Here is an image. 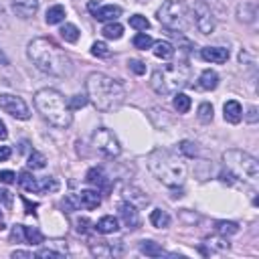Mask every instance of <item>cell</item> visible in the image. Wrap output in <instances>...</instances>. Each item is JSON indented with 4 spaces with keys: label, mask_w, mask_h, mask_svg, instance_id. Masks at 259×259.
Segmentation results:
<instances>
[{
    "label": "cell",
    "mask_w": 259,
    "mask_h": 259,
    "mask_svg": "<svg viewBox=\"0 0 259 259\" xmlns=\"http://www.w3.org/2000/svg\"><path fill=\"white\" fill-rule=\"evenodd\" d=\"M26 53L32 65L43 73L55 77H67L71 73V59L53 39L39 37L35 41H30Z\"/></svg>",
    "instance_id": "1"
},
{
    "label": "cell",
    "mask_w": 259,
    "mask_h": 259,
    "mask_svg": "<svg viewBox=\"0 0 259 259\" xmlns=\"http://www.w3.org/2000/svg\"><path fill=\"white\" fill-rule=\"evenodd\" d=\"M87 100L100 112H114L118 110L126 100V89L116 79L104 75V73H91L85 83Z\"/></svg>",
    "instance_id": "2"
},
{
    "label": "cell",
    "mask_w": 259,
    "mask_h": 259,
    "mask_svg": "<svg viewBox=\"0 0 259 259\" xmlns=\"http://www.w3.org/2000/svg\"><path fill=\"white\" fill-rule=\"evenodd\" d=\"M35 106L43 114V118L55 128L65 130L73 122V112L69 110V104L65 102L63 93L57 89H51V87L39 89L35 93Z\"/></svg>",
    "instance_id": "3"
},
{
    "label": "cell",
    "mask_w": 259,
    "mask_h": 259,
    "mask_svg": "<svg viewBox=\"0 0 259 259\" xmlns=\"http://www.w3.org/2000/svg\"><path fill=\"white\" fill-rule=\"evenodd\" d=\"M148 168L162 184L170 188L180 186L186 176V166L182 158H178L170 150H154L148 156Z\"/></svg>",
    "instance_id": "4"
},
{
    "label": "cell",
    "mask_w": 259,
    "mask_h": 259,
    "mask_svg": "<svg viewBox=\"0 0 259 259\" xmlns=\"http://www.w3.org/2000/svg\"><path fill=\"white\" fill-rule=\"evenodd\" d=\"M188 79H190V69L184 63H168L152 73L150 85L160 95H174L178 93V89L188 85Z\"/></svg>",
    "instance_id": "5"
},
{
    "label": "cell",
    "mask_w": 259,
    "mask_h": 259,
    "mask_svg": "<svg viewBox=\"0 0 259 259\" xmlns=\"http://www.w3.org/2000/svg\"><path fill=\"white\" fill-rule=\"evenodd\" d=\"M223 160L227 162V166L231 170H235L237 174L249 178V180H257L259 176V162L247 154V152H241V150H227L223 154Z\"/></svg>",
    "instance_id": "6"
},
{
    "label": "cell",
    "mask_w": 259,
    "mask_h": 259,
    "mask_svg": "<svg viewBox=\"0 0 259 259\" xmlns=\"http://www.w3.org/2000/svg\"><path fill=\"white\" fill-rule=\"evenodd\" d=\"M188 6L184 0H166L162 8L158 10V20L170 30H178L186 26Z\"/></svg>",
    "instance_id": "7"
},
{
    "label": "cell",
    "mask_w": 259,
    "mask_h": 259,
    "mask_svg": "<svg viewBox=\"0 0 259 259\" xmlns=\"http://www.w3.org/2000/svg\"><path fill=\"white\" fill-rule=\"evenodd\" d=\"M91 144H93V148L97 152L104 154L106 158H116L122 152V146H120L118 138L108 128H97L93 132V136H91Z\"/></svg>",
    "instance_id": "8"
},
{
    "label": "cell",
    "mask_w": 259,
    "mask_h": 259,
    "mask_svg": "<svg viewBox=\"0 0 259 259\" xmlns=\"http://www.w3.org/2000/svg\"><path fill=\"white\" fill-rule=\"evenodd\" d=\"M0 110H4L6 114H10L16 120H28L30 118V110L24 104L22 97L18 95H10V93H2L0 95Z\"/></svg>",
    "instance_id": "9"
},
{
    "label": "cell",
    "mask_w": 259,
    "mask_h": 259,
    "mask_svg": "<svg viewBox=\"0 0 259 259\" xmlns=\"http://www.w3.org/2000/svg\"><path fill=\"white\" fill-rule=\"evenodd\" d=\"M194 24L203 32V35H211L215 28V16L211 12V8L205 2H199L194 6Z\"/></svg>",
    "instance_id": "10"
},
{
    "label": "cell",
    "mask_w": 259,
    "mask_h": 259,
    "mask_svg": "<svg viewBox=\"0 0 259 259\" xmlns=\"http://www.w3.org/2000/svg\"><path fill=\"white\" fill-rule=\"evenodd\" d=\"M87 10L95 16V20H100V22H112V20H116L118 16H122V8L116 6V4H106V6H102L100 2H89V4H87Z\"/></svg>",
    "instance_id": "11"
},
{
    "label": "cell",
    "mask_w": 259,
    "mask_h": 259,
    "mask_svg": "<svg viewBox=\"0 0 259 259\" xmlns=\"http://www.w3.org/2000/svg\"><path fill=\"white\" fill-rule=\"evenodd\" d=\"M118 211H120V217H122V221H124V225L128 227V229H136V227H138V223H140L136 207H134L132 203L124 201V203H120Z\"/></svg>",
    "instance_id": "12"
},
{
    "label": "cell",
    "mask_w": 259,
    "mask_h": 259,
    "mask_svg": "<svg viewBox=\"0 0 259 259\" xmlns=\"http://www.w3.org/2000/svg\"><path fill=\"white\" fill-rule=\"evenodd\" d=\"M12 10L20 18H30L39 10V0H12Z\"/></svg>",
    "instance_id": "13"
},
{
    "label": "cell",
    "mask_w": 259,
    "mask_h": 259,
    "mask_svg": "<svg viewBox=\"0 0 259 259\" xmlns=\"http://www.w3.org/2000/svg\"><path fill=\"white\" fill-rule=\"evenodd\" d=\"M201 57L205 61H211V63H227L229 59V49H223V47H205L201 51Z\"/></svg>",
    "instance_id": "14"
},
{
    "label": "cell",
    "mask_w": 259,
    "mask_h": 259,
    "mask_svg": "<svg viewBox=\"0 0 259 259\" xmlns=\"http://www.w3.org/2000/svg\"><path fill=\"white\" fill-rule=\"evenodd\" d=\"M77 197H79L81 207L87 209V211H93V209H97L102 205V197H100V192L97 190H81Z\"/></svg>",
    "instance_id": "15"
},
{
    "label": "cell",
    "mask_w": 259,
    "mask_h": 259,
    "mask_svg": "<svg viewBox=\"0 0 259 259\" xmlns=\"http://www.w3.org/2000/svg\"><path fill=\"white\" fill-rule=\"evenodd\" d=\"M95 231H97V233H102V235H112V233L120 231V223H118V219H116V217L106 215V217H102L100 221H97V225H95Z\"/></svg>",
    "instance_id": "16"
},
{
    "label": "cell",
    "mask_w": 259,
    "mask_h": 259,
    "mask_svg": "<svg viewBox=\"0 0 259 259\" xmlns=\"http://www.w3.org/2000/svg\"><path fill=\"white\" fill-rule=\"evenodd\" d=\"M223 112H225V120L229 122V124H239L241 118H243V108H241V104L235 102V100L227 102L225 108H223Z\"/></svg>",
    "instance_id": "17"
},
{
    "label": "cell",
    "mask_w": 259,
    "mask_h": 259,
    "mask_svg": "<svg viewBox=\"0 0 259 259\" xmlns=\"http://www.w3.org/2000/svg\"><path fill=\"white\" fill-rule=\"evenodd\" d=\"M85 180H87L89 184H93L95 188H100V190H108V188H110V182H108V178H106V174H104L102 168H91V170L87 172Z\"/></svg>",
    "instance_id": "18"
},
{
    "label": "cell",
    "mask_w": 259,
    "mask_h": 259,
    "mask_svg": "<svg viewBox=\"0 0 259 259\" xmlns=\"http://www.w3.org/2000/svg\"><path fill=\"white\" fill-rule=\"evenodd\" d=\"M217 85H219V75L213 69H205L199 77V87L205 91H213V89H217Z\"/></svg>",
    "instance_id": "19"
},
{
    "label": "cell",
    "mask_w": 259,
    "mask_h": 259,
    "mask_svg": "<svg viewBox=\"0 0 259 259\" xmlns=\"http://www.w3.org/2000/svg\"><path fill=\"white\" fill-rule=\"evenodd\" d=\"M170 215L164 211V209H154L150 213V223L156 227V229H166V227H170Z\"/></svg>",
    "instance_id": "20"
},
{
    "label": "cell",
    "mask_w": 259,
    "mask_h": 259,
    "mask_svg": "<svg viewBox=\"0 0 259 259\" xmlns=\"http://www.w3.org/2000/svg\"><path fill=\"white\" fill-rule=\"evenodd\" d=\"M18 184L26 192H39V178L30 176V172H26V170L18 174Z\"/></svg>",
    "instance_id": "21"
},
{
    "label": "cell",
    "mask_w": 259,
    "mask_h": 259,
    "mask_svg": "<svg viewBox=\"0 0 259 259\" xmlns=\"http://www.w3.org/2000/svg\"><path fill=\"white\" fill-rule=\"evenodd\" d=\"M154 55L158 59H172L174 57V47L168 41H158V43H154Z\"/></svg>",
    "instance_id": "22"
},
{
    "label": "cell",
    "mask_w": 259,
    "mask_h": 259,
    "mask_svg": "<svg viewBox=\"0 0 259 259\" xmlns=\"http://www.w3.org/2000/svg\"><path fill=\"white\" fill-rule=\"evenodd\" d=\"M45 20H47V24H59V22H63V20H65V6H61V4L51 6V8L47 10Z\"/></svg>",
    "instance_id": "23"
},
{
    "label": "cell",
    "mask_w": 259,
    "mask_h": 259,
    "mask_svg": "<svg viewBox=\"0 0 259 259\" xmlns=\"http://www.w3.org/2000/svg\"><path fill=\"white\" fill-rule=\"evenodd\" d=\"M45 241V235L37 229V227H24V243L28 245H41Z\"/></svg>",
    "instance_id": "24"
},
{
    "label": "cell",
    "mask_w": 259,
    "mask_h": 259,
    "mask_svg": "<svg viewBox=\"0 0 259 259\" xmlns=\"http://www.w3.org/2000/svg\"><path fill=\"white\" fill-rule=\"evenodd\" d=\"M140 251L144 255H148V257H162V255H166V251L162 249L158 243H154V241H142L140 243Z\"/></svg>",
    "instance_id": "25"
},
{
    "label": "cell",
    "mask_w": 259,
    "mask_h": 259,
    "mask_svg": "<svg viewBox=\"0 0 259 259\" xmlns=\"http://www.w3.org/2000/svg\"><path fill=\"white\" fill-rule=\"evenodd\" d=\"M59 32H61V37L67 41V43H77V41H79V28H77L75 24H71V22L63 24Z\"/></svg>",
    "instance_id": "26"
},
{
    "label": "cell",
    "mask_w": 259,
    "mask_h": 259,
    "mask_svg": "<svg viewBox=\"0 0 259 259\" xmlns=\"http://www.w3.org/2000/svg\"><path fill=\"white\" fill-rule=\"evenodd\" d=\"M102 32H104L106 39H116V41H118V39H122V35H124V26H122L120 22H114V20H112V22H108V24L104 26Z\"/></svg>",
    "instance_id": "27"
},
{
    "label": "cell",
    "mask_w": 259,
    "mask_h": 259,
    "mask_svg": "<svg viewBox=\"0 0 259 259\" xmlns=\"http://www.w3.org/2000/svg\"><path fill=\"white\" fill-rule=\"evenodd\" d=\"M26 164H28V168H32V170H41V168L47 166V158H45V154H41V152H30Z\"/></svg>",
    "instance_id": "28"
},
{
    "label": "cell",
    "mask_w": 259,
    "mask_h": 259,
    "mask_svg": "<svg viewBox=\"0 0 259 259\" xmlns=\"http://www.w3.org/2000/svg\"><path fill=\"white\" fill-rule=\"evenodd\" d=\"M174 110L178 114H186L190 110V97L184 93H174Z\"/></svg>",
    "instance_id": "29"
},
{
    "label": "cell",
    "mask_w": 259,
    "mask_h": 259,
    "mask_svg": "<svg viewBox=\"0 0 259 259\" xmlns=\"http://www.w3.org/2000/svg\"><path fill=\"white\" fill-rule=\"evenodd\" d=\"M134 47L136 49H142V51H146V49H150L152 45H154V41H152V37L150 35H146V32H138V35L134 37Z\"/></svg>",
    "instance_id": "30"
},
{
    "label": "cell",
    "mask_w": 259,
    "mask_h": 259,
    "mask_svg": "<svg viewBox=\"0 0 259 259\" xmlns=\"http://www.w3.org/2000/svg\"><path fill=\"white\" fill-rule=\"evenodd\" d=\"M59 190V182L51 176L39 178V192H57Z\"/></svg>",
    "instance_id": "31"
},
{
    "label": "cell",
    "mask_w": 259,
    "mask_h": 259,
    "mask_svg": "<svg viewBox=\"0 0 259 259\" xmlns=\"http://www.w3.org/2000/svg\"><path fill=\"white\" fill-rule=\"evenodd\" d=\"M217 231H219L221 235H235V233H239V225H237V223L219 221V223H217Z\"/></svg>",
    "instance_id": "32"
},
{
    "label": "cell",
    "mask_w": 259,
    "mask_h": 259,
    "mask_svg": "<svg viewBox=\"0 0 259 259\" xmlns=\"http://www.w3.org/2000/svg\"><path fill=\"white\" fill-rule=\"evenodd\" d=\"M130 26L136 28V30H148L150 28V20L142 14H134V16H130Z\"/></svg>",
    "instance_id": "33"
},
{
    "label": "cell",
    "mask_w": 259,
    "mask_h": 259,
    "mask_svg": "<svg viewBox=\"0 0 259 259\" xmlns=\"http://www.w3.org/2000/svg\"><path fill=\"white\" fill-rule=\"evenodd\" d=\"M199 120L203 124H211L213 122V106L211 104H201L199 106Z\"/></svg>",
    "instance_id": "34"
},
{
    "label": "cell",
    "mask_w": 259,
    "mask_h": 259,
    "mask_svg": "<svg viewBox=\"0 0 259 259\" xmlns=\"http://www.w3.org/2000/svg\"><path fill=\"white\" fill-rule=\"evenodd\" d=\"M91 53H93L95 57H110V47H108L104 41H95V43L91 45Z\"/></svg>",
    "instance_id": "35"
},
{
    "label": "cell",
    "mask_w": 259,
    "mask_h": 259,
    "mask_svg": "<svg viewBox=\"0 0 259 259\" xmlns=\"http://www.w3.org/2000/svg\"><path fill=\"white\" fill-rule=\"evenodd\" d=\"M87 102H89V100H87L85 95H73L67 104H69V110H71V112H75V110L85 108V104H87Z\"/></svg>",
    "instance_id": "36"
},
{
    "label": "cell",
    "mask_w": 259,
    "mask_h": 259,
    "mask_svg": "<svg viewBox=\"0 0 259 259\" xmlns=\"http://www.w3.org/2000/svg\"><path fill=\"white\" fill-rule=\"evenodd\" d=\"M63 207L67 209V211H77V209L81 207L79 197H75V194H67V197H65V201H63Z\"/></svg>",
    "instance_id": "37"
},
{
    "label": "cell",
    "mask_w": 259,
    "mask_h": 259,
    "mask_svg": "<svg viewBox=\"0 0 259 259\" xmlns=\"http://www.w3.org/2000/svg\"><path fill=\"white\" fill-rule=\"evenodd\" d=\"M10 241L24 243V225H14L10 229Z\"/></svg>",
    "instance_id": "38"
},
{
    "label": "cell",
    "mask_w": 259,
    "mask_h": 259,
    "mask_svg": "<svg viewBox=\"0 0 259 259\" xmlns=\"http://www.w3.org/2000/svg\"><path fill=\"white\" fill-rule=\"evenodd\" d=\"M130 69H132L136 75H144L146 73V65L142 63V61H138V59H130Z\"/></svg>",
    "instance_id": "39"
},
{
    "label": "cell",
    "mask_w": 259,
    "mask_h": 259,
    "mask_svg": "<svg viewBox=\"0 0 259 259\" xmlns=\"http://www.w3.org/2000/svg\"><path fill=\"white\" fill-rule=\"evenodd\" d=\"M37 257H41V259H47V257H53V259H63L65 255H63V253H59V251H53V249H41V251H37Z\"/></svg>",
    "instance_id": "40"
},
{
    "label": "cell",
    "mask_w": 259,
    "mask_h": 259,
    "mask_svg": "<svg viewBox=\"0 0 259 259\" xmlns=\"http://www.w3.org/2000/svg\"><path fill=\"white\" fill-rule=\"evenodd\" d=\"M180 150H182L186 156H194V154H197V144L184 140V142H180Z\"/></svg>",
    "instance_id": "41"
},
{
    "label": "cell",
    "mask_w": 259,
    "mask_h": 259,
    "mask_svg": "<svg viewBox=\"0 0 259 259\" xmlns=\"http://www.w3.org/2000/svg\"><path fill=\"white\" fill-rule=\"evenodd\" d=\"M0 182L12 184V182H16V174L12 170H2V172H0Z\"/></svg>",
    "instance_id": "42"
},
{
    "label": "cell",
    "mask_w": 259,
    "mask_h": 259,
    "mask_svg": "<svg viewBox=\"0 0 259 259\" xmlns=\"http://www.w3.org/2000/svg\"><path fill=\"white\" fill-rule=\"evenodd\" d=\"M0 205L12 207V194H10L8 190H2V188H0Z\"/></svg>",
    "instance_id": "43"
},
{
    "label": "cell",
    "mask_w": 259,
    "mask_h": 259,
    "mask_svg": "<svg viewBox=\"0 0 259 259\" xmlns=\"http://www.w3.org/2000/svg\"><path fill=\"white\" fill-rule=\"evenodd\" d=\"M89 225H91V223H89L87 219H79V221H77V231H79V233H87V231H89Z\"/></svg>",
    "instance_id": "44"
},
{
    "label": "cell",
    "mask_w": 259,
    "mask_h": 259,
    "mask_svg": "<svg viewBox=\"0 0 259 259\" xmlns=\"http://www.w3.org/2000/svg\"><path fill=\"white\" fill-rule=\"evenodd\" d=\"M10 154H12V150H10L8 146H0V162H2V160H8Z\"/></svg>",
    "instance_id": "45"
},
{
    "label": "cell",
    "mask_w": 259,
    "mask_h": 259,
    "mask_svg": "<svg viewBox=\"0 0 259 259\" xmlns=\"http://www.w3.org/2000/svg\"><path fill=\"white\" fill-rule=\"evenodd\" d=\"M8 138V132H6V126H4V122L0 120V140H6Z\"/></svg>",
    "instance_id": "46"
},
{
    "label": "cell",
    "mask_w": 259,
    "mask_h": 259,
    "mask_svg": "<svg viewBox=\"0 0 259 259\" xmlns=\"http://www.w3.org/2000/svg\"><path fill=\"white\" fill-rule=\"evenodd\" d=\"M12 257L16 259V257H24V259H32V253H28V251H14L12 253Z\"/></svg>",
    "instance_id": "47"
},
{
    "label": "cell",
    "mask_w": 259,
    "mask_h": 259,
    "mask_svg": "<svg viewBox=\"0 0 259 259\" xmlns=\"http://www.w3.org/2000/svg\"><path fill=\"white\" fill-rule=\"evenodd\" d=\"M22 203H24V207H26V213H28V215H35V211H32V209H37V205H30L26 199H22Z\"/></svg>",
    "instance_id": "48"
},
{
    "label": "cell",
    "mask_w": 259,
    "mask_h": 259,
    "mask_svg": "<svg viewBox=\"0 0 259 259\" xmlns=\"http://www.w3.org/2000/svg\"><path fill=\"white\" fill-rule=\"evenodd\" d=\"M255 114H257V110L251 108V110H249V122H255Z\"/></svg>",
    "instance_id": "49"
},
{
    "label": "cell",
    "mask_w": 259,
    "mask_h": 259,
    "mask_svg": "<svg viewBox=\"0 0 259 259\" xmlns=\"http://www.w3.org/2000/svg\"><path fill=\"white\" fill-rule=\"evenodd\" d=\"M0 65H8V59L4 57V53H2V51H0Z\"/></svg>",
    "instance_id": "50"
},
{
    "label": "cell",
    "mask_w": 259,
    "mask_h": 259,
    "mask_svg": "<svg viewBox=\"0 0 259 259\" xmlns=\"http://www.w3.org/2000/svg\"><path fill=\"white\" fill-rule=\"evenodd\" d=\"M0 229H4V223H2V215H0Z\"/></svg>",
    "instance_id": "51"
}]
</instances>
